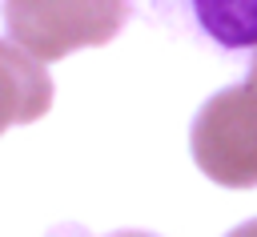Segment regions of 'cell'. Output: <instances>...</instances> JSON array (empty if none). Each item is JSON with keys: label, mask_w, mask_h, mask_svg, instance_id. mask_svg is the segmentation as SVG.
Here are the masks:
<instances>
[{"label": "cell", "mask_w": 257, "mask_h": 237, "mask_svg": "<svg viewBox=\"0 0 257 237\" xmlns=\"http://www.w3.org/2000/svg\"><path fill=\"white\" fill-rule=\"evenodd\" d=\"M128 20V0H4V28L40 64L108 44Z\"/></svg>", "instance_id": "cell-1"}, {"label": "cell", "mask_w": 257, "mask_h": 237, "mask_svg": "<svg viewBox=\"0 0 257 237\" xmlns=\"http://www.w3.org/2000/svg\"><path fill=\"white\" fill-rule=\"evenodd\" d=\"M193 161L229 189L257 185V84H233L205 100L193 121Z\"/></svg>", "instance_id": "cell-2"}, {"label": "cell", "mask_w": 257, "mask_h": 237, "mask_svg": "<svg viewBox=\"0 0 257 237\" xmlns=\"http://www.w3.org/2000/svg\"><path fill=\"white\" fill-rule=\"evenodd\" d=\"M52 104V80L36 56L0 40V133L8 125H32Z\"/></svg>", "instance_id": "cell-3"}, {"label": "cell", "mask_w": 257, "mask_h": 237, "mask_svg": "<svg viewBox=\"0 0 257 237\" xmlns=\"http://www.w3.org/2000/svg\"><path fill=\"white\" fill-rule=\"evenodd\" d=\"M197 28L221 48H257V0H189Z\"/></svg>", "instance_id": "cell-4"}, {"label": "cell", "mask_w": 257, "mask_h": 237, "mask_svg": "<svg viewBox=\"0 0 257 237\" xmlns=\"http://www.w3.org/2000/svg\"><path fill=\"white\" fill-rule=\"evenodd\" d=\"M52 237H88V233L76 229V225H64V229H52ZM108 237H153V233H137V229H128V233H108Z\"/></svg>", "instance_id": "cell-5"}, {"label": "cell", "mask_w": 257, "mask_h": 237, "mask_svg": "<svg viewBox=\"0 0 257 237\" xmlns=\"http://www.w3.org/2000/svg\"><path fill=\"white\" fill-rule=\"evenodd\" d=\"M229 237H257V221H245V225H237Z\"/></svg>", "instance_id": "cell-6"}, {"label": "cell", "mask_w": 257, "mask_h": 237, "mask_svg": "<svg viewBox=\"0 0 257 237\" xmlns=\"http://www.w3.org/2000/svg\"><path fill=\"white\" fill-rule=\"evenodd\" d=\"M249 80H253V84H257V60H253V68H249Z\"/></svg>", "instance_id": "cell-7"}]
</instances>
